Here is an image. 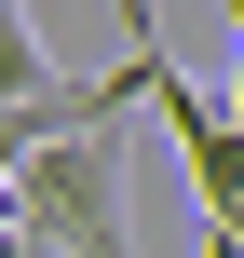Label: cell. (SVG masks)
<instances>
[{"label": "cell", "mask_w": 244, "mask_h": 258, "mask_svg": "<svg viewBox=\"0 0 244 258\" xmlns=\"http://www.w3.org/2000/svg\"><path fill=\"white\" fill-rule=\"evenodd\" d=\"M14 204H27V245L54 258H136L122 231V136H54V150H27L14 163Z\"/></svg>", "instance_id": "obj_1"}, {"label": "cell", "mask_w": 244, "mask_h": 258, "mask_svg": "<svg viewBox=\"0 0 244 258\" xmlns=\"http://www.w3.org/2000/svg\"><path fill=\"white\" fill-rule=\"evenodd\" d=\"M149 109H163V136H177V163H190V190H204V231H244V109L204 95L177 54L149 68Z\"/></svg>", "instance_id": "obj_2"}, {"label": "cell", "mask_w": 244, "mask_h": 258, "mask_svg": "<svg viewBox=\"0 0 244 258\" xmlns=\"http://www.w3.org/2000/svg\"><path fill=\"white\" fill-rule=\"evenodd\" d=\"M14 95H54V68H41V27H27V0H0V109Z\"/></svg>", "instance_id": "obj_3"}, {"label": "cell", "mask_w": 244, "mask_h": 258, "mask_svg": "<svg viewBox=\"0 0 244 258\" xmlns=\"http://www.w3.org/2000/svg\"><path fill=\"white\" fill-rule=\"evenodd\" d=\"M204 258H244V231H204Z\"/></svg>", "instance_id": "obj_4"}, {"label": "cell", "mask_w": 244, "mask_h": 258, "mask_svg": "<svg viewBox=\"0 0 244 258\" xmlns=\"http://www.w3.org/2000/svg\"><path fill=\"white\" fill-rule=\"evenodd\" d=\"M217 14H231V27H244V0H217Z\"/></svg>", "instance_id": "obj_5"}, {"label": "cell", "mask_w": 244, "mask_h": 258, "mask_svg": "<svg viewBox=\"0 0 244 258\" xmlns=\"http://www.w3.org/2000/svg\"><path fill=\"white\" fill-rule=\"evenodd\" d=\"M231 109H244V68H231Z\"/></svg>", "instance_id": "obj_6"}, {"label": "cell", "mask_w": 244, "mask_h": 258, "mask_svg": "<svg viewBox=\"0 0 244 258\" xmlns=\"http://www.w3.org/2000/svg\"><path fill=\"white\" fill-rule=\"evenodd\" d=\"M27 258H54V245H27Z\"/></svg>", "instance_id": "obj_7"}]
</instances>
